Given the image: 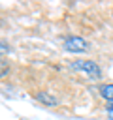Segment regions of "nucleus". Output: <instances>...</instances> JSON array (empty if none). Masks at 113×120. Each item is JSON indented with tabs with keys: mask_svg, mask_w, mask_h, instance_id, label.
Wrapping results in <instances>:
<instances>
[{
	"mask_svg": "<svg viewBox=\"0 0 113 120\" xmlns=\"http://www.w3.org/2000/svg\"><path fill=\"white\" fill-rule=\"evenodd\" d=\"M64 49L70 51V52H85V51H89V43L83 38L72 36V38H68L64 41Z\"/></svg>",
	"mask_w": 113,
	"mask_h": 120,
	"instance_id": "nucleus-2",
	"label": "nucleus"
},
{
	"mask_svg": "<svg viewBox=\"0 0 113 120\" xmlns=\"http://www.w3.org/2000/svg\"><path fill=\"white\" fill-rule=\"evenodd\" d=\"M72 69L81 71V73H87L90 79H98L100 77V68L92 60H73L72 62Z\"/></svg>",
	"mask_w": 113,
	"mask_h": 120,
	"instance_id": "nucleus-1",
	"label": "nucleus"
},
{
	"mask_svg": "<svg viewBox=\"0 0 113 120\" xmlns=\"http://www.w3.org/2000/svg\"><path fill=\"white\" fill-rule=\"evenodd\" d=\"M98 92H100V96H102L104 99L113 101V84H102Z\"/></svg>",
	"mask_w": 113,
	"mask_h": 120,
	"instance_id": "nucleus-4",
	"label": "nucleus"
},
{
	"mask_svg": "<svg viewBox=\"0 0 113 120\" xmlns=\"http://www.w3.org/2000/svg\"><path fill=\"white\" fill-rule=\"evenodd\" d=\"M105 112H107V116L113 120V101H107V105H105Z\"/></svg>",
	"mask_w": 113,
	"mask_h": 120,
	"instance_id": "nucleus-5",
	"label": "nucleus"
},
{
	"mask_svg": "<svg viewBox=\"0 0 113 120\" xmlns=\"http://www.w3.org/2000/svg\"><path fill=\"white\" fill-rule=\"evenodd\" d=\"M36 99H38L40 103L47 105V107H55V105H56V99H55L53 96H49L47 92H38V94H36Z\"/></svg>",
	"mask_w": 113,
	"mask_h": 120,
	"instance_id": "nucleus-3",
	"label": "nucleus"
}]
</instances>
